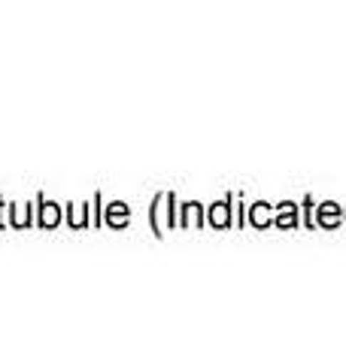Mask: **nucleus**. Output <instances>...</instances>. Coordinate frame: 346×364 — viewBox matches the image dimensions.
<instances>
[{"mask_svg": "<svg viewBox=\"0 0 346 364\" xmlns=\"http://www.w3.org/2000/svg\"><path fill=\"white\" fill-rule=\"evenodd\" d=\"M43 225H58V210H55V203H46V210H43Z\"/></svg>", "mask_w": 346, "mask_h": 364, "instance_id": "obj_3", "label": "nucleus"}, {"mask_svg": "<svg viewBox=\"0 0 346 364\" xmlns=\"http://www.w3.org/2000/svg\"><path fill=\"white\" fill-rule=\"evenodd\" d=\"M210 219H213V225H219V228L228 225V207H225V203H216L213 213H210Z\"/></svg>", "mask_w": 346, "mask_h": 364, "instance_id": "obj_1", "label": "nucleus"}, {"mask_svg": "<svg viewBox=\"0 0 346 364\" xmlns=\"http://www.w3.org/2000/svg\"><path fill=\"white\" fill-rule=\"evenodd\" d=\"M322 222H328V225L337 222V210H334V203H325V207H322Z\"/></svg>", "mask_w": 346, "mask_h": 364, "instance_id": "obj_4", "label": "nucleus"}, {"mask_svg": "<svg viewBox=\"0 0 346 364\" xmlns=\"http://www.w3.org/2000/svg\"><path fill=\"white\" fill-rule=\"evenodd\" d=\"M107 219H110V213H107ZM112 222H115V225H125V222H128L125 203H112Z\"/></svg>", "mask_w": 346, "mask_h": 364, "instance_id": "obj_2", "label": "nucleus"}, {"mask_svg": "<svg viewBox=\"0 0 346 364\" xmlns=\"http://www.w3.org/2000/svg\"><path fill=\"white\" fill-rule=\"evenodd\" d=\"M252 219H258V222H268V213H264V210H256V213H252Z\"/></svg>", "mask_w": 346, "mask_h": 364, "instance_id": "obj_5", "label": "nucleus"}]
</instances>
